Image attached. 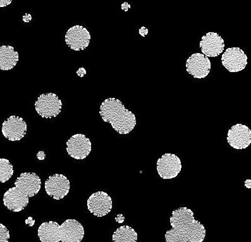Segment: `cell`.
I'll return each instance as SVG.
<instances>
[{
  "label": "cell",
  "mask_w": 251,
  "mask_h": 242,
  "mask_svg": "<svg viewBox=\"0 0 251 242\" xmlns=\"http://www.w3.org/2000/svg\"><path fill=\"white\" fill-rule=\"evenodd\" d=\"M172 229L166 232L167 242H202L206 230L195 219L194 213L187 208H180L172 212L170 217Z\"/></svg>",
  "instance_id": "obj_1"
},
{
  "label": "cell",
  "mask_w": 251,
  "mask_h": 242,
  "mask_svg": "<svg viewBox=\"0 0 251 242\" xmlns=\"http://www.w3.org/2000/svg\"><path fill=\"white\" fill-rule=\"evenodd\" d=\"M41 180L35 173H23L15 182V187L4 194L3 202L10 211L19 213L27 207L29 198L33 197L40 191Z\"/></svg>",
  "instance_id": "obj_2"
},
{
  "label": "cell",
  "mask_w": 251,
  "mask_h": 242,
  "mask_svg": "<svg viewBox=\"0 0 251 242\" xmlns=\"http://www.w3.org/2000/svg\"><path fill=\"white\" fill-rule=\"evenodd\" d=\"M84 236V227L75 219H67L61 225L56 222H45L38 229L42 242H80Z\"/></svg>",
  "instance_id": "obj_3"
},
{
  "label": "cell",
  "mask_w": 251,
  "mask_h": 242,
  "mask_svg": "<svg viewBox=\"0 0 251 242\" xmlns=\"http://www.w3.org/2000/svg\"><path fill=\"white\" fill-rule=\"evenodd\" d=\"M102 119L120 134H127L136 125L134 113L126 110L121 101L116 98H109L102 102L100 108Z\"/></svg>",
  "instance_id": "obj_4"
},
{
  "label": "cell",
  "mask_w": 251,
  "mask_h": 242,
  "mask_svg": "<svg viewBox=\"0 0 251 242\" xmlns=\"http://www.w3.org/2000/svg\"><path fill=\"white\" fill-rule=\"evenodd\" d=\"M34 106L36 112L41 117L52 119L60 114L62 102L55 94L47 93L39 96Z\"/></svg>",
  "instance_id": "obj_5"
},
{
  "label": "cell",
  "mask_w": 251,
  "mask_h": 242,
  "mask_svg": "<svg viewBox=\"0 0 251 242\" xmlns=\"http://www.w3.org/2000/svg\"><path fill=\"white\" fill-rule=\"evenodd\" d=\"M157 171L163 179L176 178L182 169V162L176 154H163L157 161Z\"/></svg>",
  "instance_id": "obj_6"
},
{
  "label": "cell",
  "mask_w": 251,
  "mask_h": 242,
  "mask_svg": "<svg viewBox=\"0 0 251 242\" xmlns=\"http://www.w3.org/2000/svg\"><path fill=\"white\" fill-rule=\"evenodd\" d=\"M222 63L230 73H237L245 69L248 65V56L239 48H230L222 54Z\"/></svg>",
  "instance_id": "obj_7"
},
{
  "label": "cell",
  "mask_w": 251,
  "mask_h": 242,
  "mask_svg": "<svg viewBox=\"0 0 251 242\" xmlns=\"http://www.w3.org/2000/svg\"><path fill=\"white\" fill-rule=\"evenodd\" d=\"M65 41L70 48L74 51H82L90 43L91 34L83 26H73L68 30L65 34Z\"/></svg>",
  "instance_id": "obj_8"
},
{
  "label": "cell",
  "mask_w": 251,
  "mask_h": 242,
  "mask_svg": "<svg viewBox=\"0 0 251 242\" xmlns=\"http://www.w3.org/2000/svg\"><path fill=\"white\" fill-rule=\"evenodd\" d=\"M45 191L48 195L55 200H60L69 194L71 183L67 176L55 174L49 176L45 182Z\"/></svg>",
  "instance_id": "obj_9"
},
{
  "label": "cell",
  "mask_w": 251,
  "mask_h": 242,
  "mask_svg": "<svg viewBox=\"0 0 251 242\" xmlns=\"http://www.w3.org/2000/svg\"><path fill=\"white\" fill-rule=\"evenodd\" d=\"M67 151L75 160H84L91 151V141L85 135H74L67 141Z\"/></svg>",
  "instance_id": "obj_10"
},
{
  "label": "cell",
  "mask_w": 251,
  "mask_h": 242,
  "mask_svg": "<svg viewBox=\"0 0 251 242\" xmlns=\"http://www.w3.org/2000/svg\"><path fill=\"white\" fill-rule=\"evenodd\" d=\"M87 206L89 211L95 217H103L112 209V200L108 194L98 192L89 197Z\"/></svg>",
  "instance_id": "obj_11"
},
{
  "label": "cell",
  "mask_w": 251,
  "mask_h": 242,
  "mask_svg": "<svg viewBox=\"0 0 251 242\" xmlns=\"http://www.w3.org/2000/svg\"><path fill=\"white\" fill-rule=\"evenodd\" d=\"M211 67V62L208 56L201 53L192 54L186 62L187 72L194 78L207 77L210 73Z\"/></svg>",
  "instance_id": "obj_12"
},
{
  "label": "cell",
  "mask_w": 251,
  "mask_h": 242,
  "mask_svg": "<svg viewBox=\"0 0 251 242\" xmlns=\"http://www.w3.org/2000/svg\"><path fill=\"white\" fill-rule=\"evenodd\" d=\"M27 132V123L23 118L11 116L3 122L2 133L10 141L21 140Z\"/></svg>",
  "instance_id": "obj_13"
},
{
  "label": "cell",
  "mask_w": 251,
  "mask_h": 242,
  "mask_svg": "<svg viewBox=\"0 0 251 242\" xmlns=\"http://www.w3.org/2000/svg\"><path fill=\"white\" fill-rule=\"evenodd\" d=\"M227 142L234 149H246L251 143L250 128L242 124L232 126L227 134Z\"/></svg>",
  "instance_id": "obj_14"
},
{
  "label": "cell",
  "mask_w": 251,
  "mask_h": 242,
  "mask_svg": "<svg viewBox=\"0 0 251 242\" xmlns=\"http://www.w3.org/2000/svg\"><path fill=\"white\" fill-rule=\"evenodd\" d=\"M202 53L208 57H216L224 51V40L216 32H208L202 36L200 42Z\"/></svg>",
  "instance_id": "obj_15"
},
{
  "label": "cell",
  "mask_w": 251,
  "mask_h": 242,
  "mask_svg": "<svg viewBox=\"0 0 251 242\" xmlns=\"http://www.w3.org/2000/svg\"><path fill=\"white\" fill-rule=\"evenodd\" d=\"M19 62L18 52L11 46L0 47V69L8 71L14 68Z\"/></svg>",
  "instance_id": "obj_16"
},
{
  "label": "cell",
  "mask_w": 251,
  "mask_h": 242,
  "mask_svg": "<svg viewBox=\"0 0 251 242\" xmlns=\"http://www.w3.org/2000/svg\"><path fill=\"white\" fill-rule=\"evenodd\" d=\"M114 242H137V233L128 226H122L117 229L113 235Z\"/></svg>",
  "instance_id": "obj_17"
},
{
  "label": "cell",
  "mask_w": 251,
  "mask_h": 242,
  "mask_svg": "<svg viewBox=\"0 0 251 242\" xmlns=\"http://www.w3.org/2000/svg\"><path fill=\"white\" fill-rule=\"evenodd\" d=\"M14 174V169L9 160L0 159V182L5 183L9 180Z\"/></svg>",
  "instance_id": "obj_18"
},
{
  "label": "cell",
  "mask_w": 251,
  "mask_h": 242,
  "mask_svg": "<svg viewBox=\"0 0 251 242\" xmlns=\"http://www.w3.org/2000/svg\"><path fill=\"white\" fill-rule=\"evenodd\" d=\"M9 239V231L3 224H0V242H8Z\"/></svg>",
  "instance_id": "obj_19"
},
{
  "label": "cell",
  "mask_w": 251,
  "mask_h": 242,
  "mask_svg": "<svg viewBox=\"0 0 251 242\" xmlns=\"http://www.w3.org/2000/svg\"><path fill=\"white\" fill-rule=\"evenodd\" d=\"M13 0H0V7H5L12 3Z\"/></svg>",
  "instance_id": "obj_20"
},
{
  "label": "cell",
  "mask_w": 251,
  "mask_h": 242,
  "mask_svg": "<svg viewBox=\"0 0 251 242\" xmlns=\"http://www.w3.org/2000/svg\"><path fill=\"white\" fill-rule=\"evenodd\" d=\"M77 74L79 77H84L86 74V71L84 68H80L77 72Z\"/></svg>",
  "instance_id": "obj_21"
},
{
  "label": "cell",
  "mask_w": 251,
  "mask_h": 242,
  "mask_svg": "<svg viewBox=\"0 0 251 242\" xmlns=\"http://www.w3.org/2000/svg\"><path fill=\"white\" fill-rule=\"evenodd\" d=\"M32 20L31 15L29 14H25L23 16V21L25 22V23H29L30 21Z\"/></svg>",
  "instance_id": "obj_22"
},
{
  "label": "cell",
  "mask_w": 251,
  "mask_h": 242,
  "mask_svg": "<svg viewBox=\"0 0 251 242\" xmlns=\"http://www.w3.org/2000/svg\"><path fill=\"white\" fill-rule=\"evenodd\" d=\"M148 33V30L145 27H143L141 29H139V34H140L142 36L145 37Z\"/></svg>",
  "instance_id": "obj_23"
},
{
  "label": "cell",
  "mask_w": 251,
  "mask_h": 242,
  "mask_svg": "<svg viewBox=\"0 0 251 242\" xmlns=\"http://www.w3.org/2000/svg\"><path fill=\"white\" fill-rule=\"evenodd\" d=\"M37 157H38V158L39 160H45L46 155L45 154V152L43 151H39L37 154Z\"/></svg>",
  "instance_id": "obj_24"
},
{
  "label": "cell",
  "mask_w": 251,
  "mask_h": 242,
  "mask_svg": "<svg viewBox=\"0 0 251 242\" xmlns=\"http://www.w3.org/2000/svg\"><path fill=\"white\" fill-rule=\"evenodd\" d=\"M122 9L125 11V12H126V11L128 10V8H130L131 6L129 5V4H128V3H124L122 4Z\"/></svg>",
  "instance_id": "obj_25"
},
{
  "label": "cell",
  "mask_w": 251,
  "mask_h": 242,
  "mask_svg": "<svg viewBox=\"0 0 251 242\" xmlns=\"http://www.w3.org/2000/svg\"><path fill=\"white\" fill-rule=\"evenodd\" d=\"M245 186L247 188L251 189V180H247L245 182Z\"/></svg>",
  "instance_id": "obj_26"
}]
</instances>
